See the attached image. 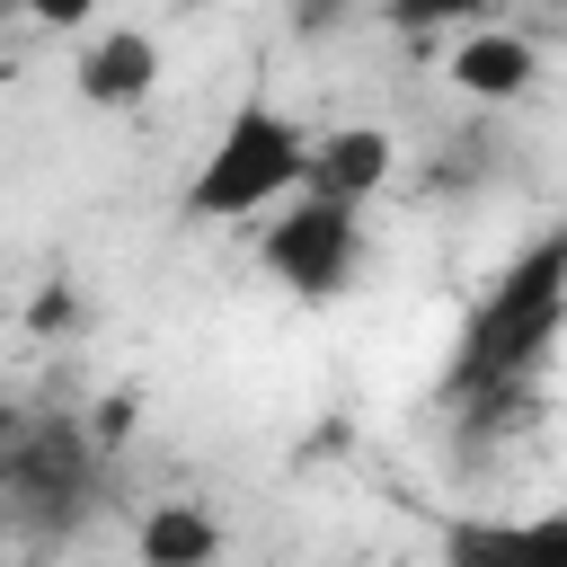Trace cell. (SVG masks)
I'll list each match as a JSON object with an SVG mask.
<instances>
[{"mask_svg": "<svg viewBox=\"0 0 567 567\" xmlns=\"http://www.w3.org/2000/svg\"><path fill=\"white\" fill-rule=\"evenodd\" d=\"M558 337H567V221H549L540 239H523L496 266V284L470 301V319L452 337V363H443V399L478 408V399L532 390Z\"/></svg>", "mask_w": 567, "mask_h": 567, "instance_id": "cell-1", "label": "cell"}, {"mask_svg": "<svg viewBox=\"0 0 567 567\" xmlns=\"http://www.w3.org/2000/svg\"><path fill=\"white\" fill-rule=\"evenodd\" d=\"M310 159H319V133H310L292 106H275V97H239V106L221 115L213 151L195 159L177 213H186V221H248V213L275 221V204L310 195Z\"/></svg>", "mask_w": 567, "mask_h": 567, "instance_id": "cell-2", "label": "cell"}, {"mask_svg": "<svg viewBox=\"0 0 567 567\" xmlns=\"http://www.w3.org/2000/svg\"><path fill=\"white\" fill-rule=\"evenodd\" d=\"M97 434L80 416H18L9 452H0V487H9V532L18 540H71L97 505Z\"/></svg>", "mask_w": 567, "mask_h": 567, "instance_id": "cell-3", "label": "cell"}, {"mask_svg": "<svg viewBox=\"0 0 567 567\" xmlns=\"http://www.w3.org/2000/svg\"><path fill=\"white\" fill-rule=\"evenodd\" d=\"M257 266H266L292 301H337V292L354 284V266H363V213H346V204H328V195H292V204L266 221Z\"/></svg>", "mask_w": 567, "mask_h": 567, "instance_id": "cell-4", "label": "cell"}, {"mask_svg": "<svg viewBox=\"0 0 567 567\" xmlns=\"http://www.w3.org/2000/svg\"><path fill=\"white\" fill-rule=\"evenodd\" d=\"M434 567H567V505L558 514H461L443 523Z\"/></svg>", "mask_w": 567, "mask_h": 567, "instance_id": "cell-5", "label": "cell"}, {"mask_svg": "<svg viewBox=\"0 0 567 567\" xmlns=\"http://www.w3.org/2000/svg\"><path fill=\"white\" fill-rule=\"evenodd\" d=\"M443 80H452L461 97H478V106H514V97L540 80V44H532L523 27H496V18H478V27L452 44Z\"/></svg>", "mask_w": 567, "mask_h": 567, "instance_id": "cell-6", "label": "cell"}, {"mask_svg": "<svg viewBox=\"0 0 567 567\" xmlns=\"http://www.w3.org/2000/svg\"><path fill=\"white\" fill-rule=\"evenodd\" d=\"M71 89H80L89 106H142V97L159 89V35H142V27L89 35L80 62H71Z\"/></svg>", "mask_w": 567, "mask_h": 567, "instance_id": "cell-7", "label": "cell"}, {"mask_svg": "<svg viewBox=\"0 0 567 567\" xmlns=\"http://www.w3.org/2000/svg\"><path fill=\"white\" fill-rule=\"evenodd\" d=\"M390 168H399V142H390L381 124H337V133H319V159H310V195H328V204L363 213V204L390 186Z\"/></svg>", "mask_w": 567, "mask_h": 567, "instance_id": "cell-8", "label": "cell"}, {"mask_svg": "<svg viewBox=\"0 0 567 567\" xmlns=\"http://www.w3.org/2000/svg\"><path fill=\"white\" fill-rule=\"evenodd\" d=\"M133 549H142V567H221V523L204 505H186V496H159L142 514Z\"/></svg>", "mask_w": 567, "mask_h": 567, "instance_id": "cell-9", "label": "cell"}]
</instances>
